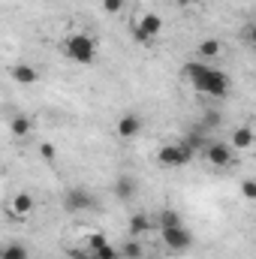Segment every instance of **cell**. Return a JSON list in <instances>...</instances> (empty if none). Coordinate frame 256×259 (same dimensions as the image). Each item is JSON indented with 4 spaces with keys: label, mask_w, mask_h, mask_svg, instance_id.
I'll return each mask as SVG.
<instances>
[{
    "label": "cell",
    "mask_w": 256,
    "mask_h": 259,
    "mask_svg": "<svg viewBox=\"0 0 256 259\" xmlns=\"http://www.w3.org/2000/svg\"><path fill=\"white\" fill-rule=\"evenodd\" d=\"M133 39H136V42H142V46H145V42H151V39H148V36H145V33H142L136 24H133Z\"/></svg>",
    "instance_id": "cell-24"
},
{
    "label": "cell",
    "mask_w": 256,
    "mask_h": 259,
    "mask_svg": "<svg viewBox=\"0 0 256 259\" xmlns=\"http://www.w3.org/2000/svg\"><path fill=\"white\" fill-rule=\"evenodd\" d=\"M181 75L190 81L199 94H205L208 100H223V97H229V88H232L229 75H226L223 69H217V66L199 61V58H196V61H187L184 69H181Z\"/></svg>",
    "instance_id": "cell-1"
},
{
    "label": "cell",
    "mask_w": 256,
    "mask_h": 259,
    "mask_svg": "<svg viewBox=\"0 0 256 259\" xmlns=\"http://www.w3.org/2000/svg\"><path fill=\"white\" fill-rule=\"evenodd\" d=\"M193 151L190 145L181 139V142H169V145H163L160 151H157V163L160 166H166V169H178V166H187L193 160Z\"/></svg>",
    "instance_id": "cell-3"
},
{
    "label": "cell",
    "mask_w": 256,
    "mask_h": 259,
    "mask_svg": "<svg viewBox=\"0 0 256 259\" xmlns=\"http://www.w3.org/2000/svg\"><path fill=\"white\" fill-rule=\"evenodd\" d=\"M217 127H220V112H205L202 130H217Z\"/></svg>",
    "instance_id": "cell-21"
},
{
    "label": "cell",
    "mask_w": 256,
    "mask_h": 259,
    "mask_svg": "<svg viewBox=\"0 0 256 259\" xmlns=\"http://www.w3.org/2000/svg\"><path fill=\"white\" fill-rule=\"evenodd\" d=\"M175 3H178L181 9H187V6H193V3H196V0H175Z\"/></svg>",
    "instance_id": "cell-26"
},
{
    "label": "cell",
    "mask_w": 256,
    "mask_h": 259,
    "mask_svg": "<svg viewBox=\"0 0 256 259\" xmlns=\"http://www.w3.org/2000/svg\"><path fill=\"white\" fill-rule=\"evenodd\" d=\"M151 229H154V223H151L148 214H133V217H130V235H133V238H139V235H145V232H151Z\"/></svg>",
    "instance_id": "cell-14"
},
{
    "label": "cell",
    "mask_w": 256,
    "mask_h": 259,
    "mask_svg": "<svg viewBox=\"0 0 256 259\" xmlns=\"http://www.w3.org/2000/svg\"><path fill=\"white\" fill-rule=\"evenodd\" d=\"M232 151H250L253 148V127H238L232 130V145H229Z\"/></svg>",
    "instance_id": "cell-12"
},
{
    "label": "cell",
    "mask_w": 256,
    "mask_h": 259,
    "mask_svg": "<svg viewBox=\"0 0 256 259\" xmlns=\"http://www.w3.org/2000/svg\"><path fill=\"white\" fill-rule=\"evenodd\" d=\"M61 49H64L66 58H69L72 64H78V66L94 64V58H97V42H94V36L84 33V30L66 33V39L61 42Z\"/></svg>",
    "instance_id": "cell-2"
},
{
    "label": "cell",
    "mask_w": 256,
    "mask_h": 259,
    "mask_svg": "<svg viewBox=\"0 0 256 259\" xmlns=\"http://www.w3.org/2000/svg\"><path fill=\"white\" fill-rule=\"evenodd\" d=\"M103 9H106L109 15H118V12L124 9V0H103Z\"/></svg>",
    "instance_id": "cell-23"
},
{
    "label": "cell",
    "mask_w": 256,
    "mask_h": 259,
    "mask_svg": "<svg viewBox=\"0 0 256 259\" xmlns=\"http://www.w3.org/2000/svg\"><path fill=\"white\" fill-rule=\"evenodd\" d=\"M9 75H12V81L21 84V88H30V84L39 81V69L30 66V64H24V61H18V64L9 66Z\"/></svg>",
    "instance_id": "cell-7"
},
{
    "label": "cell",
    "mask_w": 256,
    "mask_h": 259,
    "mask_svg": "<svg viewBox=\"0 0 256 259\" xmlns=\"http://www.w3.org/2000/svg\"><path fill=\"white\" fill-rule=\"evenodd\" d=\"M115 133H118V139H124V142L136 139V136L142 133V118H139L136 112L121 115V118H118V124H115Z\"/></svg>",
    "instance_id": "cell-8"
},
{
    "label": "cell",
    "mask_w": 256,
    "mask_h": 259,
    "mask_svg": "<svg viewBox=\"0 0 256 259\" xmlns=\"http://www.w3.org/2000/svg\"><path fill=\"white\" fill-rule=\"evenodd\" d=\"M220 52H223L220 39H202V42H199V52H196V58H199V61H205V64H211L214 58H220Z\"/></svg>",
    "instance_id": "cell-13"
},
{
    "label": "cell",
    "mask_w": 256,
    "mask_h": 259,
    "mask_svg": "<svg viewBox=\"0 0 256 259\" xmlns=\"http://www.w3.org/2000/svg\"><path fill=\"white\" fill-rule=\"evenodd\" d=\"M148 39H154V36H160V30H163V18L157 15V12H142L139 15V21H133Z\"/></svg>",
    "instance_id": "cell-9"
},
{
    "label": "cell",
    "mask_w": 256,
    "mask_h": 259,
    "mask_svg": "<svg viewBox=\"0 0 256 259\" xmlns=\"http://www.w3.org/2000/svg\"><path fill=\"white\" fill-rule=\"evenodd\" d=\"M33 196L30 193H15L12 199H9V214L12 217H24V214H30L33 211Z\"/></svg>",
    "instance_id": "cell-11"
},
{
    "label": "cell",
    "mask_w": 256,
    "mask_h": 259,
    "mask_svg": "<svg viewBox=\"0 0 256 259\" xmlns=\"http://www.w3.org/2000/svg\"><path fill=\"white\" fill-rule=\"evenodd\" d=\"M0 259H30V250L21 241H9L0 247Z\"/></svg>",
    "instance_id": "cell-16"
},
{
    "label": "cell",
    "mask_w": 256,
    "mask_h": 259,
    "mask_svg": "<svg viewBox=\"0 0 256 259\" xmlns=\"http://www.w3.org/2000/svg\"><path fill=\"white\" fill-rule=\"evenodd\" d=\"M118 253H121V259H139L142 256V244H139V238H130L127 244H121Z\"/></svg>",
    "instance_id": "cell-19"
},
{
    "label": "cell",
    "mask_w": 256,
    "mask_h": 259,
    "mask_svg": "<svg viewBox=\"0 0 256 259\" xmlns=\"http://www.w3.org/2000/svg\"><path fill=\"white\" fill-rule=\"evenodd\" d=\"M39 157H42V160H49V163H55V157H58V148H55L52 142H42V145H39Z\"/></svg>",
    "instance_id": "cell-22"
},
{
    "label": "cell",
    "mask_w": 256,
    "mask_h": 259,
    "mask_svg": "<svg viewBox=\"0 0 256 259\" xmlns=\"http://www.w3.org/2000/svg\"><path fill=\"white\" fill-rule=\"evenodd\" d=\"M112 193H115V199H121V202H130L133 196L139 193V184H136V178H133V175H118V178H115Z\"/></svg>",
    "instance_id": "cell-10"
},
{
    "label": "cell",
    "mask_w": 256,
    "mask_h": 259,
    "mask_svg": "<svg viewBox=\"0 0 256 259\" xmlns=\"http://www.w3.org/2000/svg\"><path fill=\"white\" fill-rule=\"evenodd\" d=\"M181 223H184V217H181L175 208H163V211H160V217H157V226H160V229H169V226H181Z\"/></svg>",
    "instance_id": "cell-17"
},
{
    "label": "cell",
    "mask_w": 256,
    "mask_h": 259,
    "mask_svg": "<svg viewBox=\"0 0 256 259\" xmlns=\"http://www.w3.org/2000/svg\"><path fill=\"white\" fill-rule=\"evenodd\" d=\"M30 130H33V121H30L27 115H15V118L9 121V133H12L15 139H24V136H30Z\"/></svg>",
    "instance_id": "cell-15"
},
{
    "label": "cell",
    "mask_w": 256,
    "mask_h": 259,
    "mask_svg": "<svg viewBox=\"0 0 256 259\" xmlns=\"http://www.w3.org/2000/svg\"><path fill=\"white\" fill-rule=\"evenodd\" d=\"M160 238L163 244L172 250V253H187L193 247V232L181 223V226H169V229H160Z\"/></svg>",
    "instance_id": "cell-4"
},
{
    "label": "cell",
    "mask_w": 256,
    "mask_h": 259,
    "mask_svg": "<svg viewBox=\"0 0 256 259\" xmlns=\"http://www.w3.org/2000/svg\"><path fill=\"white\" fill-rule=\"evenodd\" d=\"M91 259H121V253H118V247H112L109 241H103L100 247L91 250Z\"/></svg>",
    "instance_id": "cell-18"
},
{
    "label": "cell",
    "mask_w": 256,
    "mask_h": 259,
    "mask_svg": "<svg viewBox=\"0 0 256 259\" xmlns=\"http://www.w3.org/2000/svg\"><path fill=\"white\" fill-rule=\"evenodd\" d=\"M241 196H244L247 202H253L256 199V181L253 178H244V181H241Z\"/></svg>",
    "instance_id": "cell-20"
},
{
    "label": "cell",
    "mask_w": 256,
    "mask_h": 259,
    "mask_svg": "<svg viewBox=\"0 0 256 259\" xmlns=\"http://www.w3.org/2000/svg\"><path fill=\"white\" fill-rule=\"evenodd\" d=\"M241 36H244V42H253V24H244L241 27Z\"/></svg>",
    "instance_id": "cell-25"
},
{
    "label": "cell",
    "mask_w": 256,
    "mask_h": 259,
    "mask_svg": "<svg viewBox=\"0 0 256 259\" xmlns=\"http://www.w3.org/2000/svg\"><path fill=\"white\" fill-rule=\"evenodd\" d=\"M202 157L208 160V166H214V169H226L229 163H232V148L226 145V142H205L202 145Z\"/></svg>",
    "instance_id": "cell-6"
},
{
    "label": "cell",
    "mask_w": 256,
    "mask_h": 259,
    "mask_svg": "<svg viewBox=\"0 0 256 259\" xmlns=\"http://www.w3.org/2000/svg\"><path fill=\"white\" fill-rule=\"evenodd\" d=\"M94 205H97V196L88 187H69L64 193V211H69V214H81V211H88Z\"/></svg>",
    "instance_id": "cell-5"
}]
</instances>
